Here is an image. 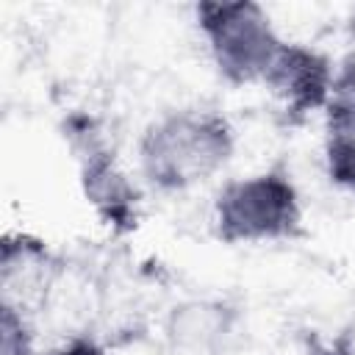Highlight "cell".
<instances>
[{
	"mask_svg": "<svg viewBox=\"0 0 355 355\" xmlns=\"http://www.w3.org/2000/svg\"><path fill=\"white\" fill-rule=\"evenodd\" d=\"M230 122L208 108H183L155 119L139 144L141 172L161 191H186L214 178L233 155Z\"/></svg>",
	"mask_w": 355,
	"mask_h": 355,
	"instance_id": "1",
	"label": "cell"
},
{
	"mask_svg": "<svg viewBox=\"0 0 355 355\" xmlns=\"http://www.w3.org/2000/svg\"><path fill=\"white\" fill-rule=\"evenodd\" d=\"M216 236L236 241L294 239L302 230V205L297 186L286 172H261L230 180L214 205Z\"/></svg>",
	"mask_w": 355,
	"mask_h": 355,
	"instance_id": "2",
	"label": "cell"
},
{
	"mask_svg": "<svg viewBox=\"0 0 355 355\" xmlns=\"http://www.w3.org/2000/svg\"><path fill=\"white\" fill-rule=\"evenodd\" d=\"M197 25L208 42V53L219 75L236 86L263 80L283 44L269 14L252 0L200 3Z\"/></svg>",
	"mask_w": 355,
	"mask_h": 355,
	"instance_id": "3",
	"label": "cell"
},
{
	"mask_svg": "<svg viewBox=\"0 0 355 355\" xmlns=\"http://www.w3.org/2000/svg\"><path fill=\"white\" fill-rule=\"evenodd\" d=\"M72 144L80 158V183L83 194L94 205V211L103 216L105 225L125 233L136 227V189L130 180L119 172L114 153L97 139L89 119H72L69 122Z\"/></svg>",
	"mask_w": 355,
	"mask_h": 355,
	"instance_id": "4",
	"label": "cell"
},
{
	"mask_svg": "<svg viewBox=\"0 0 355 355\" xmlns=\"http://www.w3.org/2000/svg\"><path fill=\"white\" fill-rule=\"evenodd\" d=\"M333 80H336V72L330 61L319 50L297 42H283L272 67L263 75V83L275 92L288 119L294 122L327 105Z\"/></svg>",
	"mask_w": 355,
	"mask_h": 355,
	"instance_id": "5",
	"label": "cell"
},
{
	"mask_svg": "<svg viewBox=\"0 0 355 355\" xmlns=\"http://www.w3.org/2000/svg\"><path fill=\"white\" fill-rule=\"evenodd\" d=\"M324 114H327V136H324L327 175L333 183H338L355 197V61H347L336 72Z\"/></svg>",
	"mask_w": 355,
	"mask_h": 355,
	"instance_id": "6",
	"label": "cell"
},
{
	"mask_svg": "<svg viewBox=\"0 0 355 355\" xmlns=\"http://www.w3.org/2000/svg\"><path fill=\"white\" fill-rule=\"evenodd\" d=\"M236 336V313L222 302H189L175 308L169 338L189 355H219Z\"/></svg>",
	"mask_w": 355,
	"mask_h": 355,
	"instance_id": "7",
	"label": "cell"
},
{
	"mask_svg": "<svg viewBox=\"0 0 355 355\" xmlns=\"http://www.w3.org/2000/svg\"><path fill=\"white\" fill-rule=\"evenodd\" d=\"M0 355H33V333L19 308H0Z\"/></svg>",
	"mask_w": 355,
	"mask_h": 355,
	"instance_id": "8",
	"label": "cell"
},
{
	"mask_svg": "<svg viewBox=\"0 0 355 355\" xmlns=\"http://www.w3.org/2000/svg\"><path fill=\"white\" fill-rule=\"evenodd\" d=\"M53 355H105V349L89 338H72L69 344L58 347Z\"/></svg>",
	"mask_w": 355,
	"mask_h": 355,
	"instance_id": "9",
	"label": "cell"
}]
</instances>
